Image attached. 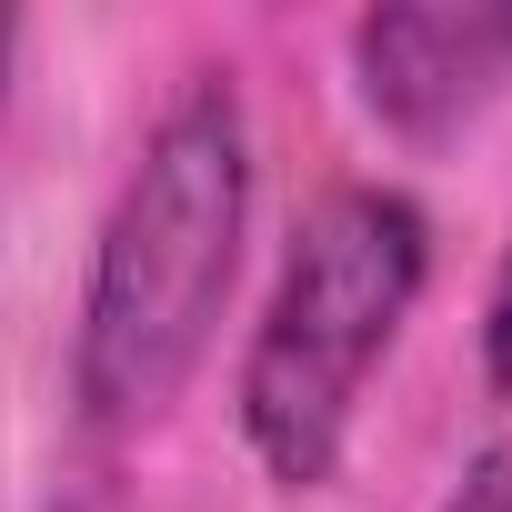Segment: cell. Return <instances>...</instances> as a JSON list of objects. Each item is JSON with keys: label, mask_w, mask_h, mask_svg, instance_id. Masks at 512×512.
<instances>
[{"label": "cell", "mask_w": 512, "mask_h": 512, "mask_svg": "<svg viewBox=\"0 0 512 512\" xmlns=\"http://www.w3.org/2000/svg\"><path fill=\"white\" fill-rule=\"evenodd\" d=\"M251 241V101L231 61L171 81L91 231L71 392L91 432H151L211 362Z\"/></svg>", "instance_id": "6da1fadb"}, {"label": "cell", "mask_w": 512, "mask_h": 512, "mask_svg": "<svg viewBox=\"0 0 512 512\" xmlns=\"http://www.w3.org/2000/svg\"><path fill=\"white\" fill-rule=\"evenodd\" d=\"M422 282H432V211L402 181L342 171L312 191L262 292V322L241 342V372H231L241 442L282 492H322L342 472L352 412L372 372L392 362Z\"/></svg>", "instance_id": "7a4b0ae2"}, {"label": "cell", "mask_w": 512, "mask_h": 512, "mask_svg": "<svg viewBox=\"0 0 512 512\" xmlns=\"http://www.w3.org/2000/svg\"><path fill=\"white\" fill-rule=\"evenodd\" d=\"M342 61L392 141H452L512 81V0H372L342 31Z\"/></svg>", "instance_id": "3957f363"}, {"label": "cell", "mask_w": 512, "mask_h": 512, "mask_svg": "<svg viewBox=\"0 0 512 512\" xmlns=\"http://www.w3.org/2000/svg\"><path fill=\"white\" fill-rule=\"evenodd\" d=\"M482 382L512 402V231H502V262H492V292H482Z\"/></svg>", "instance_id": "277c9868"}, {"label": "cell", "mask_w": 512, "mask_h": 512, "mask_svg": "<svg viewBox=\"0 0 512 512\" xmlns=\"http://www.w3.org/2000/svg\"><path fill=\"white\" fill-rule=\"evenodd\" d=\"M442 512H512V442H482V452H462V472H452Z\"/></svg>", "instance_id": "5b68a950"}, {"label": "cell", "mask_w": 512, "mask_h": 512, "mask_svg": "<svg viewBox=\"0 0 512 512\" xmlns=\"http://www.w3.org/2000/svg\"><path fill=\"white\" fill-rule=\"evenodd\" d=\"M11 61H21V21L0 11V121H11Z\"/></svg>", "instance_id": "8992f818"}, {"label": "cell", "mask_w": 512, "mask_h": 512, "mask_svg": "<svg viewBox=\"0 0 512 512\" xmlns=\"http://www.w3.org/2000/svg\"><path fill=\"white\" fill-rule=\"evenodd\" d=\"M71 512H111V502H101V492H91V502H71Z\"/></svg>", "instance_id": "52a82bcc"}]
</instances>
